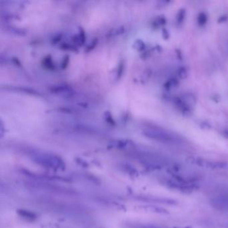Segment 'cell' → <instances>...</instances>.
<instances>
[{"instance_id": "7a4b0ae2", "label": "cell", "mask_w": 228, "mask_h": 228, "mask_svg": "<svg viewBox=\"0 0 228 228\" xmlns=\"http://www.w3.org/2000/svg\"><path fill=\"white\" fill-rule=\"evenodd\" d=\"M147 136L153 139L161 141L162 143L169 144H176L179 143V138L175 137L171 135H169L167 132L159 131H148L146 132Z\"/></svg>"}, {"instance_id": "5b68a950", "label": "cell", "mask_w": 228, "mask_h": 228, "mask_svg": "<svg viewBox=\"0 0 228 228\" xmlns=\"http://www.w3.org/2000/svg\"><path fill=\"white\" fill-rule=\"evenodd\" d=\"M130 228H165L162 227H159L153 225H149V224H131L129 225Z\"/></svg>"}, {"instance_id": "6da1fadb", "label": "cell", "mask_w": 228, "mask_h": 228, "mask_svg": "<svg viewBox=\"0 0 228 228\" xmlns=\"http://www.w3.org/2000/svg\"><path fill=\"white\" fill-rule=\"evenodd\" d=\"M32 161L46 169L52 170H64L65 163L60 157L53 154L42 152H33L31 154Z\"/></svg>"}, {"instance_id": "3957f363", "label": "cell", "mask_w": 228, "mask_h": 228, "mask_svg": "<svg viewBox=\"0 0 228 228\" xmlns=\"http://www.w3.org/2000/svg\"><path fill=\"white\" fill-rule=\"evenodd\" d=\"M211 203L214 207L220 210L228 211V192L215 196L211 199Z\"/></svg>"}, {"instance_id": "277c9868", "label": "cell", "mask_w": 228, "mask_h": 228, "mask_svg": "<svg viewBox=\"0 0 228 228\" xmlns=\"http://www.w3.org/2000/svg\"><path fill=\"white\" fill-rule=\"evenodd\" d=\"M17 213L21 217L25 219L27 221H33L37 217L36 215L34 213L28 210H25V209H18Z\"/></svg>"}]
</instances>
